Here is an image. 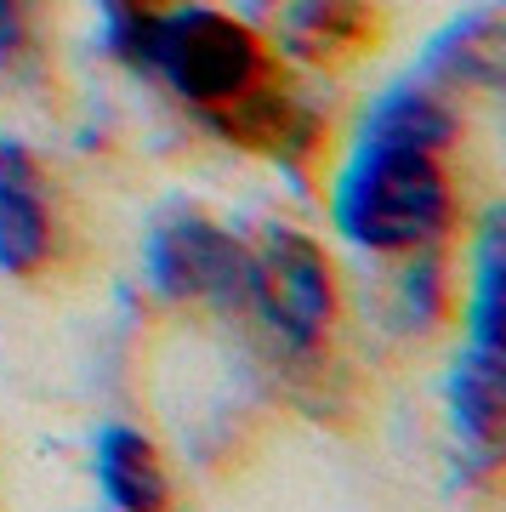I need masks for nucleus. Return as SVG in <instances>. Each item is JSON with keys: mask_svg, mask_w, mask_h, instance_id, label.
Here are the masks:
<instances>
[{"mask_svg": "<svg viewBox=\"0 0 506 512\" xmlns=\"http://www.w3.org/2000/svg\"><path fill=\"white\" fill-rule=\"evenodd\" d=\"M444 268H438V256H421V268L410 279H404V302H410V313H416V325H427L438 313V302H444Z\"/></svg>", "mask_w": 506, "mask_h": 512, "instance_id": "obj_13", "label": "nucleus"}, {"mask_svg": "<svg viewBox=\"0 0 506 512\" xmlns=\"http://www.w3.org/2000/svg\"><path fill=\"white\" fill-rule=\"evenodd\" d=\"M359 137H376V143H410V148H444L455 143V114L438 103L433 92H421V86H398L376 103V109L364 114Z\"/></svg>", "mask_w": 506, "mask_h": 512, "instance_id": "obj_9", "label": "nucleus"}, {"mask_svg": "<svg viewBox=\"0 0 506 512\" xmlns=\"http://www.w3.org/2000/svg\"><path fill=\"white\" fill-rule=\"evenodd\" d=\"M52 251V211L35 154L18 137H0V274H35Z\"/></svg>", "mask_w": 506, "mask_h": 512, "instance_id": "obj_5", "label": "nucleus"}, {"mask_svg": "<svg viewBox=\"0 0 506 512\" xmlns=\"http://www.w3.org/2000/svg\"><path fill=\"white\" fill-rule=\"evenodd\" d=\"M97 490L120 512H154L171 501L160 461H154V444L143 433H131V427H103L97 433Z\"/></svg>", "mask_w": 506, "mask_h": 512, "instance_id": "obj_8", "label": "nucleus"}, {"mask_svg": "<svg viewBox=\"0 0 506 512\" xmlns=\"http://www.w3.org/2000/svg\"><path fill=\"white\" fill-rule=\"evenodd\" d=\"M97 6H103V40H109V52L120 57V63H131L143 29L160 18L171 0H97Z\"/></svg>", "mask_w": 506, "mask_h": 512, "instance_id": "obj_11", "label": "nucleus"}, {"mask_svg": "<svg viewBox=\"0 0 506 512\" xmlns=\"http://www.w3.org/2000/svg\"><path fill=\"white\" fill-rule=\"evenodd\" d=\"M450 416L455 433L478 450L495 456L506 433V348H478L467 342V353L450 370Z\"/></svg>", "mask_w": 506, "mask_h": 512, "instance_id": "obj_6", "label": "nucleus"}, {"mask_svg": "<svg viewBox=\"0 0 506 512\" xmlns=\"http://www.w3.org/2000/svg\"><path fill=\"white\" fill-rule=\"evenodd\" d=\"M131 69L160 74L182 103H194L199 114H217L262 80V46L245 23H234L217 6L171 0L143 29Z\"/></svg>", "mask_w": 506, "mask_h": 512, "instance_id": "obj_2", "label": "nucleus"}, {"mask_svg": "<svg viewBox=\"0 0 506 512\" xmlns=\"http://www.w3.org/2000/svg\"><path fill=\"white\" fill-rule=\"evenodd\" d=\"M245 291L256 308L296 353L325 342L330 319H336V285H330V262L308 234L296 228H262L256 251L245 256Z\"/></svg>", "mask_w": 506, "mask_h": 512, "instance_id": "obj_3", "label": "nucleus"}, {"mask_svg": "<svg viewBox=\"0 0 506 512\" xmlns=\"http://www.w3.org/2000/svg\"><path fill=\"white\" fill-rule=\"evenodd\" d=\"M450 222V183L433 148L359 137L336 183V228L370 251L433 245Z\"/></svg>", "mask_w": 506, "mask_h": 512, "instance_id": "obj_1", "label": "nucleus"}, {"mask_svg": "<svg viewBox=\"0 0 506 512\" xmlns=\"http://www.w3.org/2000/svg\"><path fill=\"white\" fill-rule=\"evenodd\" d=\"M501 57H506V35L495 12H467L455 18L444 35L427 46V74L444 80V86H478V92H495L501 86Z\"/></svg>", "mask_w": 506, "mask_h": 512, "instance_id": "obj_7", "label": "nucleus"}, {"mask_svg": "<svg viewBox=\"0 0 506 512\" xmlns=\"http://www.w3.org/2000/svg\"><path fill=\"white\" fill-rule=\"evenodd\" d=\"M370 40L364 0H302L285 18V46L302 57H347Z\"/></svg>", "mask_w": 506, "mask_h": 512, "instance_id": "obj_10", "label": "nucleus"}, {"mask_svg": "<svg viewBox=\"0 0 506 512\" xmlns=\"http://www.w3.org/2000/svg\"><path fill=\"white\" fill-rule=\"evenodd\" d=\"M40 0H0V69H18L35 52Z\"/></svg>", "mask_w": 506, "mask_h": 512, "instance_id": "obj_12", "label": "nucleus"}, {"mask_svg": "<svg viewBox=\"0 0 506 512\" xmlns=\"http://www.w3.org/2000/svg\"><path fill=\"white\" fill-rule=\"evenodd\" d=\"M143 268L154 291L171 302H234L245 291V251L222 222H211L194 205L154 217L143 239Z\"/></svg>", "mask_w": 506, "mask_h": 512, "instance_id": "obj_4", "label": "nucleus"}]
</instances>
